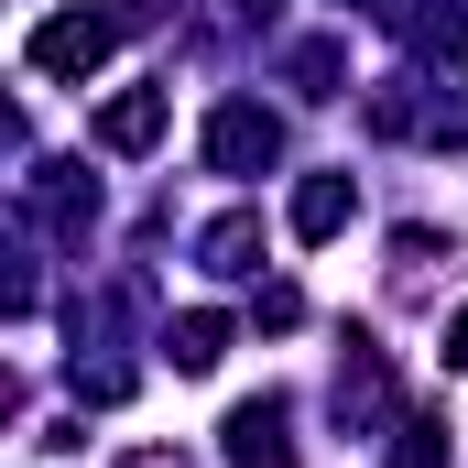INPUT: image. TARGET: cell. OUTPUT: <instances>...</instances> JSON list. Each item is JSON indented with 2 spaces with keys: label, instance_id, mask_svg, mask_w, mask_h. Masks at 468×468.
Segmentation results:
<instances>
[{
  "label": "cell",
  "instance_id": "obj_1",
  "mask_svg": "<svg viewBox=\"0 0 468 468\" xmlns=\"http://www.w3.org/2000/svg\"><path fill=\"white\" fill-rule=\"evenodd\" d=\"M99 55H110V22H44V33H33V66H44V77H88Z\"/></svg>",
  "mask_w": 468,
  "mask_h": 468
},
{
  "label": "cell",
  "instance_id": "obj_2",
  "mask_svg": "<svg viewBox=\"0 0 468 468\" xmlns=\"http://www.w3.org/2000/svg\"><path fill=\"white\" fill-rule=\"evenodd\" d=\"M229 458L239 468H294V447H283V403H239V414H229Z\"/></svg>",
  "mask_w": 468,
  "mask_h": 468
},
{
  "label": "cell",
  "instance_id": "obj_3",
  "mask_svg": "<svg viewBox=\"0 0 468 468\" xmlns=\"http://www.w3.org/2000/svg\"><path fill=\"white\" fill-rule=\"evenodd\" d=\"M153 131H164V99H153V88H131V99L99 110V142H110V153H142Z\"/></svg>",
  "mask_w": 468,
  "mask_h": 468
},
{
  "label": "cell",
  "instance_id": "obj_4",
  "mask_svg": "<svg viewBox=\"0 0 468 468\" xmlns=\"http://www.w3.org/2000/svg\"><path fill=\"white\" fill-rule=\"evenodd\" d=\"M207 153H218V164H272V120H261V110H229L218 131H207Z\"/></svg>",
  "mask_w": 468,
  "mask_h": 468
},
{
  "label": "cell",
  "instance_id": "obj_5",
  "mask_svg": "<svg viewBox=\"0 0 468 468\" xmlns=\"http://www.w3.org/2000/svg\"><path fill=\"white\" fill-rule=\"evenodd\" d=\"M338 218H349V186H338V175H316V186L294 197V229H305V239H327Z\"/></svg>",
  "mask_w": 468,
  "mask_h": 468
},
{
  "label": "cell",
  "instance_id": "obj_6",
  "mask_svg": "<svg viewBox=\"0 0 468 468\" xmlns=\"http://www.w3.org/2000/svg\"><path fill=\"white\" fill-rule=\"evenodd\" d=\"M218 349H229L218 316H186V327H175V370H218Z\"/></svg>",
  "mask_w": 468,
  "mask_h": 468
},
{
  "label": "cell",
  "instance_id": "obj_7",
  "mask_svg": "<svg viewBox=\"0 0 468 468\" xmlns=\"http://www.w3.org/2000/svg\"><path fill=\"white\" fill-rule=\"evenodd\" d=\"M120 468H175V458H164V447H131V458H120Z\"/></svg>",
  "mask_w": 468,
  "mask_h": 468
},
{
  "label": "cell",
  "instance_id": "obj_8",
  "mask_svg": "<svg viewBox=\"0 0 468 468\" xmlns=\"http://www.w3.org/2000/svg\"><path fill=\"white\" fill-rule=\"evenodd\" d=\"M447 359H458V370H468V316H458V327H447Z\"/></svg>",
  "mask_w": 468,
  "mask_h": 468
}]
</instances>
